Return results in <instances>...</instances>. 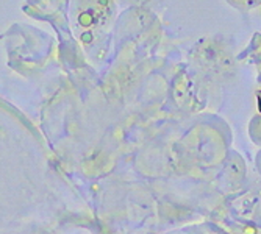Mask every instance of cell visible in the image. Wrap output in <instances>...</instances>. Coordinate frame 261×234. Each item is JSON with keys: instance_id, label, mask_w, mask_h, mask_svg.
<instances>
[{"instance_id": "6da1fadb", "label": "cell", "mask_w": 261, "mask_h": 234, "mask_svg": "<svg viewBox=\"0 0 261 234\" xmlns=\"http://www.w3.org/2000/svg\"><path fill=\"white\" fill-rule=\"evenodd\" d=\"M258 108H259V112H261V91L258 92Z\"/></svg>"}]
</instances>
